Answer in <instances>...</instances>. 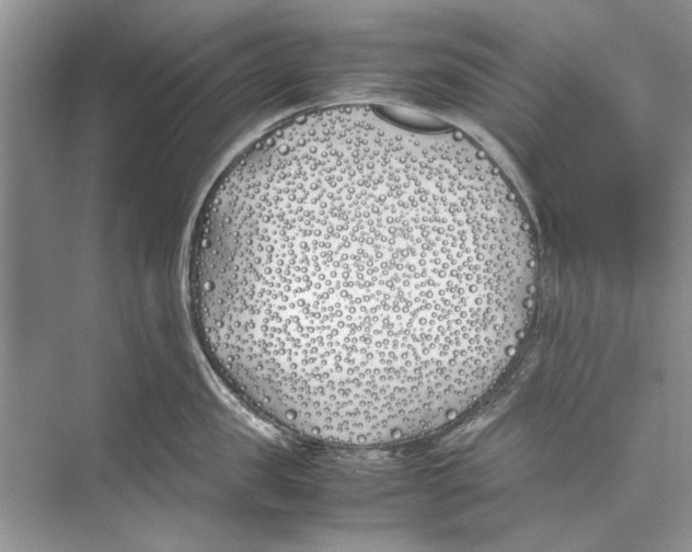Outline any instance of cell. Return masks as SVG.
Wrapping results in <instances>:
<instances>
[{
    "instance_id": "cell-1",
    "label": "cell",
    "mask_w": 692,
    "mask_h": 552,
    "mask_svg": "<svg viewBox=\"0 0 692 552\" xmlns=\"http://www.w3.org/2000/svg\"><path fill=\"white\" fill-rule=\"evenodd\" d=\"M527 215L458 137L337 113L257 141L215 181L186 286L210 366L324 441L425 433L495 370L533 295Z\"/></svg>"
}]
</instances>
